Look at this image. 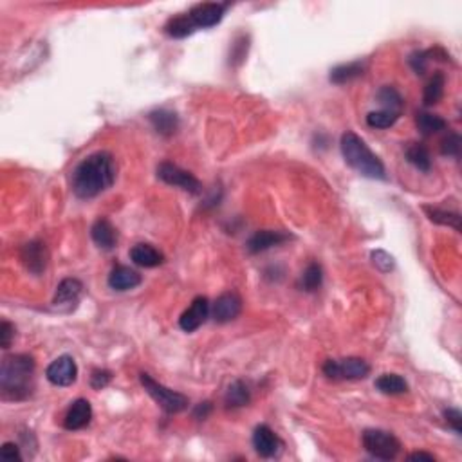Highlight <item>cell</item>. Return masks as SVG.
Masks as SVG:
<instances>
[{
  "instance_id": "5",
  "label": "cell",
  "mask_w": 462,
  "mask_h": 462,
  "mask_svg": "<svg viewBox=\"0 0 462 462\" xmlns=\"http://www.w3.org/2000/svg\"><path fill=\"white\" fill-rule=\"evenodd\" d=\"M363 448L372 457L381 458V461H392L401 451V442L394 433L386 430L370 428L363 432Z\"/></svg>"
},
{
  "instance_id": "27",
  "label": "cell",
  "mask_w": 462,
  "mask_h": 462,
  "mask_svg": "<svg viewBox=\"0 0 462 462\" xmlns=\"http://www.w3.org/2000/svg\"><path fill=\"white\" fill-rule=\"evenodd\" d=\"M407 159H408V163L414 164L417 170L424 172V174L432 170V158H430L428 148H426L424 145H419V143H412V145L407 148Z\"/></svg>"
},
{
  "instance_id": "16",
  "label": "cell",
  "mask_w": 462,
  "mask_h": 462,
  "mask_svg": "<svg viewBox=\"0 0 462 462\" xmlns=\"http://www.w3.org/2000/svg\"><path fill=\"white\" fill-rule=\"evenodd\" d=\"M92 419V407H90V402L87 399H76V401L71 405V408L65 414L64 419V426L65 430H82L85 428L87 424L90 423Z\"/></svg>"
},
{
  "instance_id": "23",
  "label": "cell",
  "mask_w": 462,
  "mask_h": 462,
  "mask_svg": "<svg viewBox=\"0 0 462 462\" xmlns=\"http://www.w3.org/2000/svg\"><path fill=\"white\" fill-rule=\"evenodd\" d=\"M374 386L385 396H401L408 392V383L405 381V377L398 376V374H383L377 377Z\"/></svg>"
},
{
  "instance_id": "13",
  "label": "cell",
  "mask_w": 462,
  "mask_h": 462,
  "mask_svg": "<svg viewBox=\"0 0 462 462\" xmlns=\"http://www.w3.org/2000/svg\"><path fill=\"white\" fill-rule=\"evenodd\" d=\"M240 313H242V298L233 291L223 293L211 307V316L217 323H230L237 320Z\"/></svg>"
},
{
  "instance_id": "38",
  "label": "cell",
  "mask_w": 462,
  "mask_h": 462,
  "mask_svg": "<svg viewBox=\"0 0 462 462\" xmlns=\"http://www.w3.org/2000/svg\"><path fill=\"white\" fill-rule=\"evenodd\" d=\"M0 457L4 461H22L20 448L15 442H4L0 448Z\"/></svg>"
},
{
  "instance_id": "25",
  "label": "cell",
  "mask_w": 462,
  "mask_h": 462,
  "mask_svg": "<svg viewBox=\"0 0 462 462\" xmlns=\"http://www.w3.org/2000/svg\"><path fill=\"white\" fill-rule=\"evenodd\" d=\"M444 85L446 78L442 73H435L430 78V82L424 87L423 94V102L426 107H432V105H437V103L441 102L442 96H444Z\"/></svg>"
},
{
  "instance_id": "18",
  "label": "cell",
  "mask_w": 462,
  "mask_h": 462,
  "mask_svg": "<svg viewBox=\"0 0 462 462\" xmlns=\"http://www.w3.org/2000/svg\"><path fill=\"white\" fill-rule=\"evenodd\" d=\"M141 284V274L127 265H115L108 274V287L114 291H130Z\"/></svg>"
},
{
  "instance_id": "6",
  "label": "cell",
  "mask_w": 462,
  "mask_h": 462,
  "mask_svg": "<svg viewBox=\"0 0 462 462\" xmlns=\"http://www.w3.org/2000/svg\"><path fill=\"white\" fill-rule=\"evenodd\" d=\"M323 374L329 379H365L370 374V365L361 358H345V360H327Z\"/></svg>"
},
{
  "instance_id": "1",
  "label": "cell",
  "mask_w": 462,
  "mask_h": 462,
  "mask_svg": "<svg viewBox=\"0 0 462 462\" xmlns=\"http://www.w3.org/2000/svg\"><path fill=\"white\" fill-rule=\"evenodd\" d=\"M115 181V163L111 152H94L78 164L71 177L76 197L92 199L107 192Z\"/></svg>"
},
{
  "instance_id": "29",
  "label": "cell",
  "mask_w": 462,
  "mask_h": 462,
  "mask_svg": "<svg viewBox=\"0 0 462 462\" xmlns=\"http://www.w3.org/2000/svg\"><path fill=\"white\" fill-rule=\"evenodd\" d=\"M415 123H417V129L421 130L423 136H432V134L444 130L448 127L446 120H442L441 115L432 114V112H419L415 118Z\"/></svg>"
},
{
  "instance_id": "4",
  "label": "cell",
  "mask_w": 462,
  "mask_h": 462,
  "mask_svg": "<svg viewBox=\"0 0 462 462\" xmlns=\"http://www.w3.org/2000/svg\"><path fill=\"white\" fill-rule=\"evenodd\" d=\"M139 381H141L143 388L146 390V394L154 399L167 414H179V412H184L188 408L190 401L186 396L161 385L150 374H139Z\"/></svg>"
},
{
  "instance_id": "2",
  "label": "cell",
  "mask_w": 462,
  "mask_h": 462,
  "mask_svg": "<svg viewBox=\"0 0 462 462\" xmlns=\"http://www.w3.org/2000/svg\"><path fill=\"white\" fill-rule=\"evenodd\" d=\"M34 360L29 354L6 356L0 367V390L2 398L11 401L27 399L33 392Z\"/></svg>"
},
{
  "instance_id": "32",
  "label": "cell",
  "mask_w": 462,
  "mask_h": 462,
  "mask_svg": "<svg viewBox=\"0 0 462 462\" xmlns=\"http://www.w3.org/2000/svg\"><path fill=\"white\" fill-rule=\"evenodd\" d=\"M462 139L457 132H449L441 141V154L449 155V158H458L461 154Z\"/></svg>"
},
{
  "instance_id": "19",
  "label": "cell",
  "mask_w": 462,
  "mask_h": 462,
  "mask_svg": "<svg viewBox=\"0 0 462 462\" xmlns=\"http://www.w3.org/2000/svg\"><path fill=\"white\" fill-rule=\"evenodd\" d=\"M130 260L139 267H158L164 262V255L154 246L136 244L130 249Z\"/></svg>"
},
{
  "instance_id": "22",
  "label": "cell",
  "mask_w": 462,
  "mask_h": 462,
  "mask_svg": "<svg viewBox=\"0 0 462 462\" xmlns=\"http://www.w3.org/2000/svg\"><path fill=\"white\" fill-rule=\"evenodd\" d=\"M365 73L363 62H351V64H342L338 67L330 69L329 80L336 85H345V83L352 82L356 78H360Z\"/></svg>"
},
{
  "instance_id": "33",
  "label": "cell",
  "mask_w": 462,
  "mask_h": 462,
  "mask_svg": "<svg viewBox=\"0 0 462 462\" xmlns=\"http://www.w3.org/2000/svg\"><path fill=\"white\" fill-rule=\"evenodd\" d=\"M433 56V49H428V51H415L412 52L408 62H410L412 69H414L417 74H424L426 73V69H428L430 58Z\"/></svg>"
},
{
  "instance_id": "20",
  "label": "cell",
  "mask_w": 462,
  "mask_h": 462,
  "mask_svg": "<svg viewBox=\"0 0 462 462\" xmlns=\"http://www.w3.org/2000/svg\"><path fill=\"white\" fill-rule=\"evenodd\" d=\"M148 120L155 129V132L161 134V136H172V134H176L177 127H179V120H177L176 112L167 111V108L150 112Z\"/></svg>"
},
{
  "instance_id": "9",
  "label": "cell",
  "mask_w": 462,
  "mask_h": 462,
  "mask_svg": "<svg viewBox=\"0 0 462 462\" xmlns=\"http://www.w3.org/2000/svg\"><path fill=\"white\" fill-rule=\"evenodd\" d=\"M227 4L220 2H204V4L193 6L188 11V17L192 18L193 26L197 29H208V27L217 26L218 22L224 18Z\"/></svg>"
},
{
  "instance_id": "17",
  "label": "cell",
  "mask_w": 462,
  "mask_h": 462,
  "mask_svg": "<svg viewBox=\"0 0 462 462\" xmlns=\"http://www.w3.org/2000/svg\"><path fill=\"white\" fill-rule=\"evenodd\" d=\"M90 237L94 240V244L99 249H105V251H111L114 249V246L118 244V231L112 226V223L108 218L99 217L92 227H90Z\"/></svg>"
},
{
  "instance_id": "39",
  "label": "cell",
  "mask_w": 462,
  "mask_h": 462,
  "mask_svg": "<svg viewBox=\"0 0 462 462\" xmlns=\"http://www.w3.org/2000/svg\"><path fill=\"white\" fill-rule=\"evenodd\" d=\"M211 402L210 401H204V402H201V405H197V407H195V410H193V415H195V419H206V417H208V415H210V412H211Z\"/></svg>"
},
{
  "instance_id": "34",
  "label": "cell",
  "mask_w": 462,
  "mask_h": 462,
  "mask_svg": "<svg viewBox=\"0 0 462 462\" xmlns=\"http://www.w3.org/2000/svg\"><path fill=\"white\" fill-rule=\"evenodd\" d=\"M372 262L377 270L383 271V273H388V271L394 270V257L388 255L386 251H383V249L372 251Z\"/></svg>"
},
{
  "instance_id": "11",
  "label": "cell",
  "mask_w": 462,
  "mask_h": 462,
  "mask_svg": "<svg viewBox=\"0 0 462 462\" xmlns=\"http://www.w3.org/2000/svg\"><path fill=\"white\" fill-rule=\"evenodd\" d=\"M20 260L22 264L26 265V270L33 274H42L48 267L49 262V253L46 244L42 240H31L27 244L22 246L20 249Z\"/></svg>"
},
{
  "instance_id": "14",
  "label": "cell",
  "mask_w": 462,
  "mask_h": 462,
  "mask_svg": "<svg viewBox=\"0 0 462 462\" xmlns=\"http://www.w3.org/2000/svg\"><path fill=\"white\" fill-rule=\"evenodd\" d=\"M253 448L262 458H271L279 455L280 448H282V441L267 424H260L253 432Z\"/></svg>"
},
{
  "instance_id": "36",
  "label": "cell",
  "mask_w": 462,
  "mask_h": 462,
  "mask_svg": "<svg viewBox=\"0 0 462 462\" xmlns=\"http://www.w3.org/2000/svg\"><path fill=\"white\" fill-rule=\"evenodd\" d=\"M13 338H15V327L11 326L9 321L4 320L0 323V346H2V349H9Z\"/></svg>"
},
{
  "instance_id": "3",
  "label": "cell",
  "mask_w": 462,
  "mask_h": 462,
  "mask_svg": "<svg viewBox=\"0 0 462 462\" xmlns=\"http://www.w3.org/2000/svg\"><path fill=\"white\" fill-rule=\"evenodd\" d=\"M342 155L345 163L351 168H354L358 174L368 179H386L385 164L381 163V159L368 148L367 143L352 130H346L342 136Z\"/></svg>"
},
{
  "instance_id": "8",
  "label": "cell",
  "mask_w": 462,
  "mask_h": 462,
  "mask_svg": "<svg viewBox=\"0 0 462 462\" xmlns=\"http://www.w3.org/2000/svg\"><path fill=\"white\" fill-rule=\"evenodd\" d=\"M46 377L51 385L55 386H71L78 377V367L74 358L71 356H60L56 358L48 368H46Z\"/></svg>"
},
{
  "instance_id": "30",
  "label": "cell",
  "mask_w": 462,
  "mask_h": 462,
  "mask_svg": "<svg viewBox=\"0 0 462 462\" xmlns=\"http://www.w3.org/2000/svg\"><path fill=\"white\" fill-rule=\"evenodd\" d=\"M321 284H323V270H321V265L318 262H311L302 273L300 286L304 287L307 293H314L320 289Z\"/></svg>"
},
{
  "instance_id": "31",
  "label": "cell",
  "mask_w": 462,
  "mask_h": 462,
  "mask_svg": "<svg viewBox=\"0 0 462 462\" xmlns=\"http://www.w3.org/2000/svg\"><path fill=\"white\" fill-rule=\"evenodd\" d=\"M399 120V114H394L390 111H374L368 112L367 125L372 129H390L394 127L396 121Z\"/></svg>"
},
{
  "instance_id": "40",
  "label": "cell",
  "mask_w": 462,
  "mask_h": 462,
  "mask_svg": "<svg viewBox=\"0 0 462 462\" xmlns=\"http://www.w3.org/2000/svg\"><path fill=\"white\" fill-rule=\"evenodd\" d=\"M408 461H426V462H435V457L426 451H415V454L408 455Z\"/></svg>"
},
{
  "instance_id": "7",
  "label": "cell",
  "mask_w": 462,
  "mask_h": 462,
  "mask_svg": "<svg viewBox=\"0 0 462 462\" xmlns=\"http://www.w3.org/2000/svg\"><path fill=\"white\" fill-rule=\"evenodd\" d=\"M158 177L163 183L170 184V186H177V188L184 190V192L193 193V195H197L201 193V183L195 176H193L192 172L183 170L177 164L170 163V161H163V163L158 167Z\"/></svg>"
},
{
  "instance_id": "21",
  "label": "cell",
  "mask_w": 462,
  "mask_h": 462,
  "mask_svg": "<svg viewBox=\"0 0 462 462\" xmlns=\"http://www.w3.org/2000/svg\"><path fill=\"white\" fill-rule=\"evenodd\" d=\"M249 401H251V390H249L246 381L237 379L227 386L226 396H224V405H226V408L248 407Z\"/></svg>"
},
{
  "instance_id": "10",
  "label": "cell",
  "mask_w": 462,
  "mask_h": 462,
  "mask_svg": "<svg viewBox=\"0 0 462 462\" xmlns=\"http://www.w3.org/2000/svg\"><path fill=\"white\" fill-rule=\"evenodd\" d=\"M83 293V284L76 279H65L56 287V295L52 298V307L64 313H71L80 302Z\"/></svg>"
},
{
  "instance_id": "15",
  "label": "cell",
  "mask_w": 462,
  "mask_h": 462,
  "mask_svg": "<svg viewBox=\"0 0 462 462\" xmlns=\"http://www.w3.org/2000/svg\"><path fill=\"white\" fill-rule=\"evenodd\" d=\"M289 239H291V235H287V233H284V231L260 230L249 237L246 248H248L249 253L257 255V253L267 251V249L274 248V246L284 244V242H287Z\"/></svg>"
},
{
  "instance_id": "26",
  "label": "cell",
  "mask_w": 462,
  "mask_h": 462,
  "mask_svg": "<svg viewBox=\"0 0 462 462\" xmlns=\"http://www.w3.org/2000/svg\"><path fill=\"white\" fill-rule=\"evenodd\" d=\"M377 99L383 105V111H390L394 114L401 115L402 107H405V102H402V96L399 94V90L392 85L381 87L377 90Z\"/></svg>"
},
{
  "instance_id": "37",
  "label": "cell",
  "mask_w": 462,
  "mask_h": 462,
  "mask_svg": "<svg viewBox=\"0 0 462 462\" xmlns=\"http://www.w3.org/2000/svg\"><path fill=\"white\" fill-rule=\"evenodd\" d=\"M444 419H446V423H448L449 426L455 430V433H457V435H461V433H462V428H461L462 414H461V410H457V408H448V410H444Z\"/></svg>"
},
{
  "instance_id": "28",
  "label": "cell",
  "mask_w": 462,
  "mask_h": 462,
  "mask_svg": "<svg viewBox=\"0 0 462 462\" xmlns=\"http://www.w3.org/2000/svg\"><path fill=\"white\" fill-rule=\"evenodd\" d=\"M424 214L428 215V218L435 224H442V226L454 227L455 231H461V215L457 211L441 210V208H432V206H424Z\"/></svg>"
},
{
  "instance_id": "35",
  "label": "cell",
  "mask_w": 462,
  "mask_h": 462,
  "mask_svg": "<svg viewBox=\"0 0 462 462\" xmlns=\"http://www.w3.org/2000/svg\"><path fill=\"white\" fill-rule=\"evenodd\" d=\"M112 381V374L108 370H103V368H96L90 374V386L94 390H102L108 385Z\"/></svg>"
},
{
  "instance_id": "24",
  "label": "cell",
  "mask_w": 462,
  "mask_h": 462,
  "mask_svg": "<svg viewBox=\"0 0 462 462\" xmlns=\"http://www.w3.org/2000/svg\"><path fill=\"white\" fill-rule=\"evenodd\" d=\"M197 27L193 26L192 18L186 15H179V17H174L167 22L164 26V33L170 36V38H186L192 33H195Z\"/></svg>"
},
{
  "instance_id": "12",
  "label": "cell",
  "mask_w": 462,
  "mask_h": 462,
  "mask_svg": "<svg viewBox=\"0 0 462 462\" xmlns=\"http://www.w3.org/2000/svg\"><path fill=\"white\" fill-rule=\"evenodd\" d=\"M210 314L211 307L208 298H206V296H197V298L190 304V307L181 314L179 327L184 332H193V330H197L201 326H204V321L210 318Z\"/></svg>"
}]
</instances>
